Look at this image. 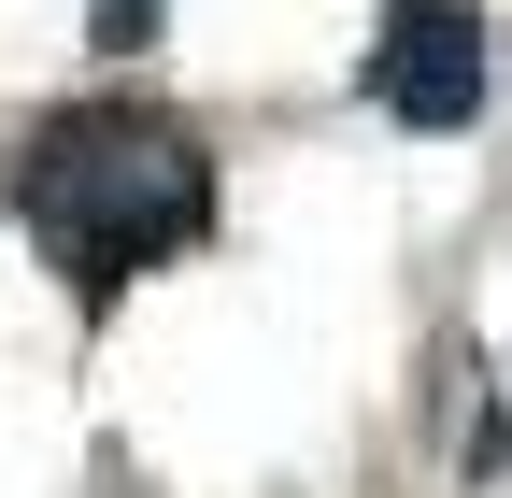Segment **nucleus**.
<instances>
[{
	"label": "nucleus",
	"mask_w": 512,
	"mask_h": 498,
	"mask_svg": "<svg viewBox=\"0 0 512 498\" xmlns=\"http://www.w3.org/2000/svg\"><path fill=\"white\" fill-rule=\"evenodd\" d=\"M15 214L72 299H114L128 271H157L214 228V157L157 100H72L15 143Z\"/></svg>",
	"instance_id": "f257e3e1"
},
{
	"label": "nucleus",
	"mask_w": 512,
	"mask_h": 498,
	"mask_svg": "<svg viewBox=\"0 0 512 498\" xmlns=\"http://www.w3.org/2000/svg\"><path fill=\"white\" fill-rule=\"evenodd\" d=\"M370 100L399 129H470L484 114V0H384V43H370Z\"/></svg>",
	"instance_id": "f03ea898"
},
{
	"label": "nucleus",
	"mask_w": 512,
	"mask_h": 498,
	"mask_svg": "<svg viewBox=\"0 0 512 498\" xmlns=\"http://www.w3.org/2000/svg\"><path fill=\"white\" fill-rule=\"evenodd\" d=\"M86 43H100V57H143V43H157V0H100Z\"/></svg>",
	"instance_id": "7ed1b4c3"
}]
</instances>
